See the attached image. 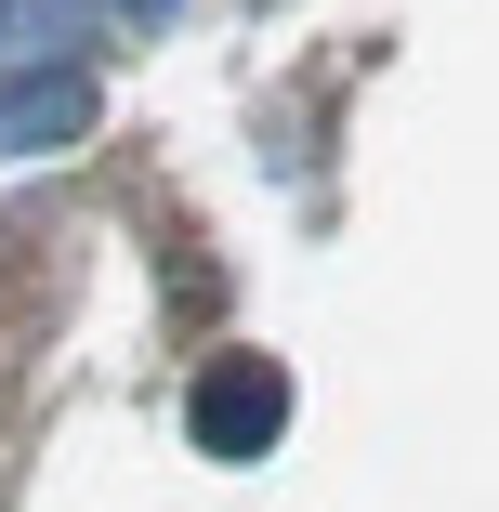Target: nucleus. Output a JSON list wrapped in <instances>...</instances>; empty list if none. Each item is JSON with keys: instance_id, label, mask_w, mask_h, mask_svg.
Instances as JSON below:
<instances>
[{"instance_id": "obj_1", "label": "nucleus", "mask_w": 499, "mask_h": 512, "mask_svg": "<svg viewBox=\"0 0 499 512\" xmlns=\"http://www.w3.org/2000/svg\"><path fill=\"white\" fill-rule=\"evenodd\" d=\"M289 434V368L276 355H224L211 381H197V447L211 460H263Z\"/></svg>"}, {"instance_id": "obj_2", "label": "nucleus", "mask_w": 499, "mask_h": 512, "mask_svg": "<svg viewBox=\"0 0 499 512\" xmlns=\"http://www.w3.org/2000/svg\"><path fill=\"white\" fill-rule=\"evenodd\" d=\"M66 132H92V79H14L0 92V158H27V145H66Z\"/></svg>"}, {"instance_id": "obj_3", "label": "nucleus", "mask_w": 499, "mask_h": 512, "mask_svg": "<svg viewBox=\"0 0 499 512\" xmlns=\"http://www.w3.org/2000/svg\"><path fill=\"white\" fill-rule=\"evenodd\" d=\"M132 14H171V0H132Z\"/></svg>"}]
</instances>
